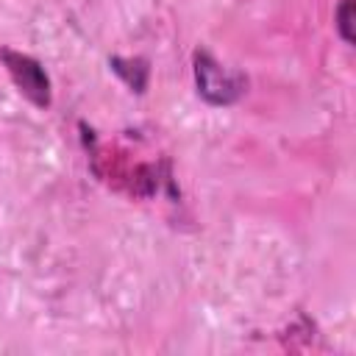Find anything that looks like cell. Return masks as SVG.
Segmentation results:
<instances>
[{
	"mask_svg": "<svg viewBox=\"0 0 356 356\" xmlns=\"http://www.w3.org/2000/svg\"><path fill=\"white\" fill-rule=\"evenodd\" d=\"M350 25H353V0H342L339 8H337V31H339V36H342L348 44L353 42Z\"/></svg>",
	"mask_w": 356,
	"mask_h": 356,
	"instance_id": "cell-3",
	"label": "cell"
},
{
	"mask_svg": "<svg viewBox=\"0 0 356 356\" xmlns=\"http://www.w3.org/2000/svg\"><path fill=\"white\" fill-rule=\"evenodd\" d=\"M195 81L197 92L214 106H228L245 92V78L222 70L206 50L195 53Z\"/></svg>",
	"mask_w": 356,
	"mask_h": 356,
	"instance_id": "cell-1",
	"label": "cell"
},
{
	"mask_svg": "<svg viewBox=\"0 0 356 356\" xmlns=\"http://www.w3.org/2000/svg\"><path fill=\"white\" fill-rule=\"evenodd\" d=\"M14 83L19 86V92L39 108H44L50 103V81L44 75V70L39 67V61H33L31 56H22V53H14V50H3L0 53Z\"/></svg>",
	"mask_w": 356,
	"mask_h": 356,
	"instance_id": "cell-2",
	"label": "cell"
}]
</instances>
